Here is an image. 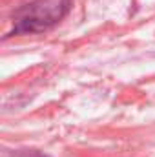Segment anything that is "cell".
<instances>
[{"instance_id": "6da1fadb", "label": "cell", "mask_w": 155, "mask_h": 157, "mask_svg": "<svg viewBox=\"0 0 155 157\" xmlns=\"http://www.w3.org/2000/svg\"><path fill=\"white\" fill-rule=\"evenodd\" d=\"M66 0H37L18 13L17 31H42L55 24L66 11Z\"/></svg>"}]
</instances>
